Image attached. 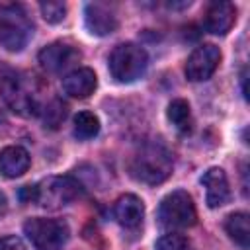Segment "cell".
I'll return each mask as SVG.
<instances>
[{
	"mask_svg": "<svg viewBox=\"0 0 250 250\" xmlns=\"http://www.w3.org/2000/svg\"><path fill=\"white\" fill-rule=\"evenodd\" d=\"M23 232L35 250H61L70 234V229L61 219L35 217L23 223Z\"/></svg>",
	"mask_w": 250,
	"mask_h": 250,
	"instance_id": "6",
	"label": "cell"
},
{
	"mask_svg": "<svg viewBox=\"0 0 250 250\" xmlns=\"http://www.w3.org/2000/svg\"><path fill=\"white\" fill-rule=\"evenodd\" d=\"M166 115H168V119L172 121V125L178 131L188 133L191 129V111H189V104L186 100H174V102H170Z\"/></svg>",
	"mask_w": 250,
	"mask_h": 250,
	"instance_id": "17",
	"label": "cell"
},
{
	"mask_svg": "<svg viewBox=\"0 0 250 250\" xmlns=\"http://www.w3.org/2000/svg\"><path fill=\"white\" fill-rule=\"evenodd\" d=\"M236 20V10L230 2H213L205 12V29L213 35H225L230 31Z\"/></svg>",
	"mask_w": 250,
	"mask_h": 250,
	"instance_id": "12",
	"label": "cell"
},
{
	"mask_svg": "<svg viewBox=\"0 0 250 250\" xmlns=\"http://www.w3.org/2000/svg\"><path fill=\"white\" fill-rule=\"evenodd\" d=\"M33 35V23L21 4H0V47L21 51Z\"/></svg>",
	"mask_w": 250,
	"mask_h": 250,
	"instance_id": "4",
	"label": "cell"
},
{
	"mask_svg": "<svg viewBox=\"0 0 250 250\" xmlns=\"http://www.w3.org/2000/svg\"><path fill=\"white\" fill-rule=\"evenodd\" d=\"M225 230L242 250H248V246H250V227H248V215L246 213H242V211L230 213L225 221Z\"/></svg>",
	"mask_w": 250,
	"mask_h": 250,
	"instance_id": "16",
	"label": "cell"
},
{
	"mask_svg": "<svg viewBox=\"0 0 250 250\" xmlns=\"http://www.w3.org/2000/svg\"><path fill=\"white\" fill-rule=\"evenodd\" d=\"M191 244L184 234H164L162 238H158L156 242V250H189Z\"/></svg>",
	"mask_w": 250,
	"mask_h": 250,
	"instance_id": "21",
	"label": "cell"
},
{
	"mask_svg": "<svg viewBox=\"0 0 250 250\" xmlns=\"http://www.w3.org/2000/svg\"><path fill=\"white\" fill-rule=\"evenodd\" d=\"M146 66L148 55L137 43H121L109 55V72L119 82H133L141 78Z\"/></svg>",
	"mask_w": 250,
	"mask_h": 250,
	"instance_id": "5",
	"label": "cell"
},
{
	"mask_svg": "<svg viewBox=\"0 0 250 250\" xmlns=\"http://www.w3.org/2000/svg\"><path fill=\"white\" fill-rule=\"evenodd\" d=\"M129 174L143 184H162L172 174V156L160 143L143 145L129 162Z\"/></svg>",
	"mask_w": 250,
	"mask_h": 250,
	"instance_id": "3",
	"label": "cell"
},
{
	"mask_svg": "<svg viewBox=\"0 0 250 250\" xmlns=\"http://www.w3.org/2000/svg\"><path fill=\"white\" fill-rule=\"evenodd\" d=\"M0 250H25V246L18 236H4L0 238Z\"/></svg>",
	"mask_w": 250,
	"mask_h": 250,
	"instance_id": "22",
	"label": "cell"
},
{
	"mask_svg": "<svg viewBox=\"0 0 250 250\" xmlns=\"http://www.w3.org/2000/svg\"><path fill=\"white\" fill-rule=\"evenodd\" d=\"M29 168V154L21 146H6L0 150V174L6 178H20Z\"/></svg>",
	"mask_w": 250,
	"mask_h": 250,
	"instance_id": "15",
	"label": "cell"
},
{
	"mask_svg": "<svg viewBox=\"0 0 250 250\" xmlns=\"http://www.w3.org/2000/svg\"><path fill=\"white\" fill-rule=\"evenodd\" d=\"M6 209H8V201H6V195L0 191V217L6 213Z\"/></svg>",
	"mask_w": 250,
	"mask_h": 250,
	"instance_id": "23",
	"label": "cell"
},
{
	"mask_svg": "<svg viewBox=\"0 0 250 250\" xmlns=\"http://www.w3.org/2000/svg\"><path fill=\"white\" fill-rule=\"evenodd\" d=\"M113 215L117 219V223L125 229H137L143 219H145V203L133 195V193H125L115 201L113 207Z\"/></svg>",
	"mask_w": 250,
	"mask_h": 250,
	"instance_id": "14",
	"label": "cell"
},
{
	"mask_svg": "<svg viewBox=\"0 0 250 250\" xmlns=\"http://www.w3.org/2000/svg\"><path fill=\"white\" fill-rule=\"evenodd\" d=\"M100 131V121L92 111H80L74 117V135L82 141L96 137Z\"/></svg>",
	"mask_w": 250,
	"mask_h": 250,
	"instance_id": "18",
	"label": "cell"
},
{
	"mask_svg": "<svg viewBox=\"0 0 250 250\" xmlns=\"http://www.w3.org/2000/svg\"><path fill=\"white\" fill-rule=\"evenodd\" d=\"M45 92V82L31 72H10L0 80V94L4 102L21 117H33L43 111Z\"/></svg>",
	"mask_w": 250,
	"mask_h": 250,
	"instance_id": "1",
	"label": "cell"
},
{
	"mask_svg": "<svg viewBox=\"0 0 250 250\" xmlns=\"http://www.w3.org/2000/svg\"><path fill=\"white\" fill-rule=\"evenodd\" d=\"M39 8H41L43 18L49 23H59L66 16V4L64 2H41Z\"/></svg>",
	"mask_w": 250,
	"mask_h": 250,
	"instance_id": "20",
	"label": "cell"
},
{
	"mask_svg": "<svg viewBox=\"0 0 250 250\" xmlns=\"http://www.w3.org/2000/svg\"><path fill=\"white\" fill-rule=\"evenodd\" d=\"M98 86V78H96V72L92 68H74L72 72H68L64 78H62V90L72 96V98H78V100H84L88 98L90 94H94Z\"/></svg>",
	"mask_w": 250,
	"mask_h": 250,
	"instance_id": "13",
	"label": "cell"
},
{
	"mask_svg": "<svg viewBox=\"0 0 250 250\" xmlns=\"http://www.w3.org/2000/svg\"><path fill=\"white\" fill-rule=\"evenodd\" d=\"M82 186L72 176H49L33 186L20 189V199L25 203H37L45 209H61L82 195Z\"/></svg>",
	"mask_w": 250,
	"mask_h": 250,
	"instance_id": "2",
	"label": "cell"
},
{
	"mask_svg": "<svg viewBox=\"0 0 250 250\" xmlns=\"http://www.w3.org/2000/svg\"><path fill=\"white\" fill-rule=\"evenodd\" d=\"M80 51L66 41H55L47 47H43L39 51V64L47 70V72H61L64 68H68L72 62L80 61Z\"/></svg>",
	"mask_w": 250,
	"mask_h": 250,
	"instance_id": "9",
	"label": "cell"
},
{
	"mask_svg": "<svg viewBox=\"0 0 250 250\" xmlns=\"http://www.w3.org/2000/svg\"><path fill=\"white\" fill-rule=\"evenodd\" d=\"M43 121H45V127H51V129H57L62 121H64V117H66V113H68V109H66V104H62L61 100H51L49 104H45V107H43Z\"/></svg>",
	"mask_w": 250,
	"mask_h": 250,
	"instance_id": "19",
	"label": "cell"
},
{
	"mask_svg": "<svg viewBox=\"0 0 250 250\" xmlns=\"http://www.w3.org/2000/svg\"><path fill=\"white\" fill-rule=\"evenodd\" d=\"M160 225L166 229H188L197 221V211L191 195L184 189H176L168 193L158 207Z\"/></svg>",
	"mask_w": 250,
	"mask_h": 250,
	"instance_id": "7",
	"label": "cell"
},
{
	"mask_svg": "<svg viewBox=\"0 0 250 250\" xmlns=\"http://www.w3.org/2000/svg\"><path fill=\"white\" fill-rule=\"evenodd\" d=\"M84 20H86V27L92 35H109L117 29L119 21L117 16L113 14V10H109L104 4H88L86 12H84Z\"/></svg>",
	"mask_w": 250,
	"mask_h": 250,
	"instance_id": "11",
	"label": "cell"
},
{
	"mask_svg": "<svg viewBox=\"0 0 250 250\" xmlns=\"http://www.w3.org/2000/svg\"><path fill=\"white\" fill-rule=\"evenodd\" d=\"M221 62V51L213 43H203L193 49L186 62V76L191 82H203L213 76Z\"/></svg>",
	"mask_w": 250,
	"mask_h": 250,
	"instance_id": "8",
	"label": "cell"
},
{
	"mask_svg": "<svg viewBox=\"0 0 250 250\" xmlns=\"http://www.w3.org/2000/svg\"><path fill=\"white\" fill-rule=\"evenodd\" d=\"M201 184L205 188V199L211 209L223 207L230 199V188L223 168H209L201 176Z\"/></svg>",
	"mask_w": 250,
	"mask_h": 250,
	"instance_id": "10",
	"label": "cell"
}]
</instances>
